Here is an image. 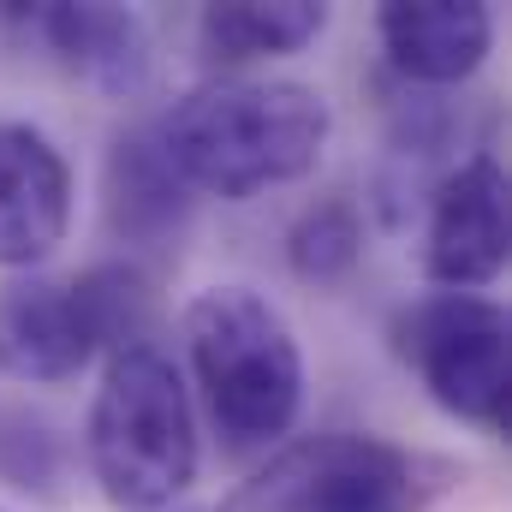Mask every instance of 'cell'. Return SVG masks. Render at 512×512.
<instances>
[{"label": "cell", "instance_id": "obj_1", "mask_svg": "<svg viewBox=\"0 0 512 512\" xmlns=\"http://www.w3.org/2000/svg\"><path fill=\"white\" fill-rule=\"evenodd\" d=\"M155 137L191 191L251 203L322 167L334 108L298 78H209L155 120Z\"/></svg>", "mask_w": 512, "mask_h": 512}, {"label": "cell", "instance_id": "obj_2", "mask_svg": "<svg viewBox=\"0 0 512 512\" xmlns=\"http://www.w3.org/2000/svg\"><path fill=\"white\" fill-rule=\"evenodd\" d=\"M185 352L227 453H268L304 411V352L292 322L251 286H209L185 304Z\"/></svg>", "mask_w": 512, "mask_h": 512}, {"label": "cell", "instance_id": "obj_3", "mask_svg": "<svg viewBox=\"0 0 512 512\" xmlns=\"http://www.w3.org/2000/svg\"><path fill=\"white\" fill-rule=\"evenodd\" d=\"M84 459L102 495L126 512H161L197 483L203 441L191 387L155 340L108 352L84 423Z\"/></svg>", "mask_w": 512, "mask_h": 512}, {"label": "cell", "instance_id": "obj_4", "mask_svg": "<svg viewBox=\"0 0 512 512\" xmlns=\"http://www.w3.org/2000/svg\"><path fill=\"white\" fill-rule=\"evenodd\" d=\"M155 286L137 256L90 262L84 274H18L0 286V376L60 387L102 352L149 340Z\"/></svg>", "mask_w": 512, "mask_h": 512}, {"label": "cell", "instance_id": "obj_5", "mask_svg": "<svg viewBox=\"0 0 512 512\" xmlns=\"http://www.w3.org/2000/svg\"><path fill=\"white\" fill-rule=\"evenodd\" d=\"M453 489V465L382 435L328 429L280 441L233 501L215 512H429Z\"/></svg>", "mask_w": 512, "mask_h": 512}, {"label": "cell", "instance_id": "obj_6", "mask_svg": "<svg viewBox=\"0 0 512 512\" xmlns=\"http://www.w3.org/2000/svg\"><path fill=\"white\" fill-rule=\"evenodd\" d=\"M393 352L459 423L501 435L512 399V322L489 292H423L393 316Z\"/></svg>", "mask_w": 512, "mask_h": 512}, {"label": "cell", "instance_id": "obj_7", "mask_svg": "<svg viewBox=\"0 0 512 512\" xmlns=\"http://www.w3.org/2000/svg\"><path fill=\"white\" fill-rule=\"evenodd\" d=\"M512 251L507 173L489 149L453 161L429 185L423 209V280L435 292H483L501 280Z\"/></svg>", "mask_w": 512, "mask_h": 512}, {"label": "cell", "instance_id": "obj_8", "mask_svg": "<svg viewBox=\"0 0 512 512\" xmlns=\"http://www.w3.org/2000/svg\"><path fill=\"white\" fill-rule=\"evenodd\" d=\"M0 18H12L24 36L48 42V54L102 102H137L155 78V42H149L143 12H131V6H102V0L66 6V0H54V6H12Z\"/></svg>", "mask_w": 512, "mask_h": 512}, {"label": "cell", "instance_id": "obj_9", "mask_svg": "<svg viewBox=\"0 0 512 512\" xmlns=\"http://www.w3.org/2000/svg\"><path fill=\"white\" fill-rule=\"evenodd\" d=\"M72 167L60 143L30 120H0V268L36 274L66 245Z\"/></svg>", "mask_w": 512, "mask_h": 512}, {"label": "cell", "instance_id": "obj_10", "mask_svg": "<svg viewBox=\"0 0 512 512\" xmlns=\"http://www.w3.org/2000/svg\"><path fill=\"white\" fill-rule=\"evenodd\" d=\"M102 215H108V233L126 251H143V256L179 251V239L191 233L197 191L167 161V149L155 137V120L126 126L108 143V161H102Z\"/></svg>", "mask_w": 512, "mask_h": 512}, {"label": "cell", "instance_id": "obj_11", "mask_svg": "<svg viewBox=\"0 0 512 512\" xmlns=\"http://www.w3.org/2000/svg\"><path fill=\"white\" fill-rule=\"evenodd\" d=\"M387 66L417 90H447L483 72L495 54V6L489 0H393L376 12Z\"/></svg>", "mask_w": 512, "mask_h": 512}, {"label": "cell", "instance_id": "obj_12", "mask_svg": "<svg viewBox=\"0 0 512 512\" xmlns=\"http://www.w3.org/2000/svg\"><path fill=\"white\" fill-rule=\"evenodd\" d=\"M328 18L334 12L322 0H221L197 12V48L209 66H227L239 78V66L310 48L328 30Z\"/></svg>", "mask_w": 512, "mask_h": 512}, {"label": "cell", "instance_id": "obj_13", "mask_svg": "<svg viewBox=\"0 0 512 512\" xmlns=\"http://www.w3.org/2000/svg\"><path fill=\"white\" fill-rule=\"evenodd\" d=\"M364 251H370V233L352 197H322L298 209V221L286 227V268L304 286H346L364 268Z\"/></svg>", "mask_w": 512, "mask_h": 512}, {"label": "cell", "instance_id": "obj_14", "mask_svg": "<svg viewBox=\"0 0 512 512\" xmlns=\"http://www.w3.org/2000/svg\"><path fill=\"white\" fill-rule=\"evenodd\" d=\"M66 477V441L48 417H36L30 405H6L0 399V483L24 489V495H54Z\"/></svg>", "mask_w": 512, "mask_h": 512}, {"label": "cell", "instance_id": "obj_15", "mask_svg": "<svg viewBox=\"0 0 512 512\" xmlns=\"http://www.w3.org/2000/svg\"><path fill=\"white\" fill-rule=\"evenodd\" d=\"M161 512H215V507H161Z\"/></svg>", "mask_w": 512, "mask_h": 512}]
</instances>
